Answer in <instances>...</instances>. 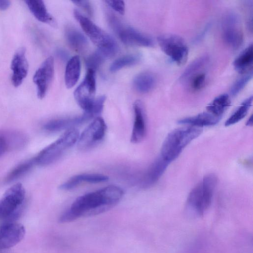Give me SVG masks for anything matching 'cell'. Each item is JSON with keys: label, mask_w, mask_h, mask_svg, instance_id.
<instances>
[{"label": "cell", "mask_w": 253, "mask_h": 253, "mask_svg": "<svg viewBox=\"0 0 253 253\" xmlns=\"http://www.w3.org/2000/svg\"><path fill=\"white\" fill-rule=\"evenodd\" d=\"M123 190L115 185H109L77 198L70 207L60 215L59 221L67 223L83 217L104 212L115 206L121 200Z\"/></svg>", "instance_id": "cell-1"}, {"label": "cell", "mask_w": 253, "mask_h": 253, "mask_svg": "<svg viewBox=\"0 0 253 253\" xmlns=\"http://www.w3.org/2000/svg\"><path fill=\"white\" fill-rule=\"evenodd\" d=\"M217 182L213 174L206 175L191 191L186 202V209L190 214L202 216L211 205Z\"/></svg>", "instance_id": "cell-2"}, {"label": "cell", "mask_w": 253, "mask_h": 253, "mask_svg": "<svg viewBox=\"0 0 253 253\" xmlns=\"http://www.w3.org/2000/svg\"><path fill=\"white\" fill-rule=\"evenodd\" d=\"M202 132L200 127L189 126L175 129L164 140L160 156L169 163L176 159L184 148Z\"/></svg>", "instance_id": "cell-3"}, {"label": "cell", "mask_w": 253, "mask_h": 253, "mask_svg": "<svg viewBox=\"0 0 253 253\" xmlns=\"http://www.w3.org/2000/svg\"><path fill=\"white\" fill-rule=\"evenodd\" d=\"M74 14L85 34L107 58L116 54L118 50V46L115 40L111 36L78 10H75Z\"/></svg>", "instance_id": "cell-4"}, {"label": "cell", "mask_w": 253, "mask_h": 253, "mask_svg": "<svg viewBox=\"0 0 253 253\" xmlns=\"http://www.w3.org/2000/svg\"><path fill=\"white\" fill-rule=\"evenodd\" d=\"M79 136V131L76 128L66 130L56 140L39 153L35 157L36 164L45 166L53 163L77 142Z\"/></svg>", "instance_id": "cell-5"}, {"label": "cell", "mask_w": 253, "mask_h": 253, "mask_svg": "<svg viewBox=\"0 0 253 253\" xmlns=\"http://www.w3.org/2000/svg\"><path fill=\"white\" fill-rule=\"evenodd\" d=\"M25 197L21 183L15 184L7 189L0 199V219H15L20 214Z\"/></svg>", "instance_id": "cell-6"}, {"label": "cell", "mask_w": 253, "mask_h": 253, "mask_svg": "<svg viewBox=\"0 0 253 253\" xmlns=\"http://www.w3.org/2000/svg\"><path fill=\"white\" fill-rule=\"evenodd\" d=\"M157 40L162 51L175 64L182 65L186 62L189 50L184 41L179 36L164 34Z\"/></svg>", "instance_id": "cell-7"}, {"label": "cell", "mask_w": 253, "mask_h": 253, "mask_svg": "<svg viewBox=\"0 0 253 253\" xmlns=\"http://www.w3.org/2000/svg\"><path fill=\"white\" fill-rule=\"evenodd\" d=\"M239 16L229 11L223 15L221 24V34L224 42L230 47L237 49L243 42V33Z\"/></svg>", "instance_id": "cell-8"}, {"label": "cell", "mask_w": 253, "mask_h": 253, "mask_svg": "<svg viewBox=\"0 0 253 253\" xmlns=\"http://www.w3.org/2000/svg\"><path fill=\"white\" fill-rule=\"evenodd\" d=\"M96 92L95 71L87 69L86 75L74 92V97L84 112L89 111L95 100Z\"/></svg>", "instance_id": "cell-9"}, {"label": "cell", "mask_w": 253, "mask_h": 253, "mask_svg": "<svg viewBox=\"0 0 253 253\" xmlns=\"http://www.w3.org/2000/svg\"><path fill=\"white\" fill-rule=\"evenodd\" d=\"M106 129L104 120L101 117H96L80 135L77 141L78 148L85 150L93 147L103 139Z\"/></svg>", "instance_id": "cell-10"}, {"label": "cell", "mask_w": 253, "mask_h": 253, "mask_svg": "<svg viewBox=\"0 0 253 253\" xmlns=\"http://www.w3.org/2000/svg\"><path fill=\"white\" fill-rule=\"evenodd\" d=\"M111 24L124 43L145 47H152L154 45L153 40L149 36L132 27L124 26L116 19H111Z\"/></svg>", "instance_id": "cell-11"}, {"label": "cell", "mask_w": 253, "mask_h": 253, "mask_svg": "<svg viewBox=\"0 0 253 253\" xmlns=\"http://www.w3.org/2000/svg\"><path fill=\"white\" fill-rule=\"evenodd\" d=\"M25 228L21 223L7 221L0 226V250L9 249L24 238Z\"/></svg>", "instance_id": "cell-12"}, {"label": "cell", "mask_w": 253, "mask_h": 253, "mask_svg": "<svg viewBox=\"0 0 253 253\" xmlns=\"http://www.w3.org/2000/svg\"><path fill=\"white\" fill-rule=\"evenodd\" d=\"M54 59L52 56L47 58L36 71L33 82L37 86V96L42 99L46 94L53 77Z\"/></svg>", "instance_id": "cell-13"}, {"label": "cell", "mask_w": 253, "mask_h": 253, "mask_svg": "<svg viewBox=\"0 0 253 253\" xmlns=\"http://www.w3.org/2000/svg\"><path fill=\"white\" fill-rule=\"evenodd\" d=\"M28 142L27 135L19 131L0 130V158L5 153L20 149Z\"/></svg>", "instance_id": "cell-14"}, {"label": "cell", "mask_w": 253, "mask_h": 253, "mask_svg": "<svg viewBox=\"0 0 253 253\" xmlns=\"http://www.w3.org/2000/svg\"><path fill=\"white\" fill-rule=\"evenodd\" d=\"M10 67L12 71V84L15 87H18L22 83L28 72L26 50L24 47H21L16 51L12 58Z\"/></svg>", "instance_id": "cell-15"}, {"label": "cell", "mask_w": 253, "mask_h": 253, "mask_svg": "<svg viewBox=\"0 0 253 253\" xmlns=\"http://www.w3.org/2000/svg\"><path fill=\"white\" fill-rule=\"evenodd\" d=\"M93 118L88 113L84 112L79 116L71 118H60L50 120L46 123L43 128L46 130L51 132L67 130L83 124Z\"/></svg>", "instance_id": "cell-16"}, {"label": "cell", "mask_w": 253, "mask_h": 253, "mask_svg": "<svg viewBox=\"0 0 253 253\" xmlns=\"http://www.w3.org/2000/svg\"><path fill=\"white\" fill-rule=\"evenodd\" d=\"M169 163L161 156L156 159L141 176L139 186L146 189L154 185L160 179Z\"/></svg>", "instance_id": "cell-17"}, {"label": "cell", "mask_w": 253, "mask_h": 253, "mask_svg": "<svg viewBox=\"0 0 253 253\" xmlns=\"http://www.w3.org/2000/svg\"><path fill=\"white\" fill-rule=\"evenodd\" d=\"M134 123L130 137L132 143L140 142L146 134V121L144 109L142 102L136 101L133 104Z\"/></svg>", "instance_id": "cell-18"}, {"label": "cell", "mask_w": 253, "mask_h": 253, "mask_svg": "<svg viewBox=\"0 0 253 253\" xmlns=\"http://www.w3.org/2000/svg\"><path fill=\"white\" fill-rule=\"evenodd\" d=\"M108 176L98 173H83L75 175L61 184L59 188L63 190H71L83 182L96 183L108 181Z\"/></svg>", "instance_id": "cell-19"}, {"label": "cell", "mask_w": 253, "mask_h": 253, "mask_svg": "<svg viewBox=\"0 0 253 253\" xmlns=\"http://www.w3.org/2000/svg\"><path fill=\"white\" fill-rule=\"evenodd\" d=\"M220 120L208 112H203L196 116L186 117L178 121V123L190 126L201 127L216 125Z\"/></svg>", "instance_id": "cell-20"}, {"label": "cell", "mask_w": 253, "mask_h": 253, "mask_svg": "<svg viewBox=\"0 0 253 253\" xmlns=\"http://www.w3.org/2000/svg\"><path fill=\"white\" fill-rule=\"evenodd\" d=\"M25 2L30 11L37 20L52 25L55 24L54 18L48 12L42 0H27Z\"/></svg>", "instance_id": "cell-21"}, {"label": "cell", "mask_w": 253, "mask_h": 253, "mask_svg": "<svg viewBox=\"0 0 253 253\" xmlns=\"http://www.w3.org/2000/svg\"><path fill=\"white\" fill-rule=\"evenodd\" d=\"M157 78L152 72L145 71L140 73L134 78L133 86L139 92L146 93L151 91L155 86Z\"/></svg>", "instance_id": "cell-22"}, {"label": "cell", "mask_w": 253, "mask_h": 253, "mask_svg": "<svg viewBox=\"0 0 253 253\" xmlns=\"http://www.w3.org/2000/svg\"><path fill=\"white\" fill-rule=\"evenodd\" d=\"M81 73V61L79 56L72 57L68 61L65 73V82L68 88L73 87L77 83Z\"/></svg>", "instance_id": "cell-23"}, {"label": "cell", "mask_w": 253, "mask_h": 253, "mask_svg": "<svg viewBox=\"0 0 253 253\" xmlns=\"http://www.w3.org/2000/svg\"><path fill=\"white\" fill-rule=\"evenodd\" d=\"M253 61V44H251L244 49L233 62L235 69L241 74L249 71Z\"/></svg>", "instance_id": "cell-24"}, {"label": "cell", "mask_w": 253, "mask_h": 253, "mask_svg": "<svg viewBox=\"0 0 253 253\" xmlns=\"http://www.w3.org/2000/svg\"><path fill=\"white\" fill-rule=\"evenodd\" d=\"M231 104L230 97L228 94L219 95L211 102L207 106V112L214 116L221 118L225 111Z\"/></svg>", "instance_id": "cell-25"}, {"label": "cell", "mask_w": 253, "mask_h": 253, "mask_svg": "<svg viewBox=\"0 0 253 253\" xmlns=\"http://www.w3.org/2000/svg\"><path fill=\"white\" fill-rule=\"evenodd\" d=\"M209 57L207 55L201 56L191 62L185 69L179 78L181 83L186 82L194 75L204 71V69L209 64Z\"/></svg>", "instance_id": "cell-26"}, {"label": "cell", "mask_w": 253, "mask_h": 253, "mask_svg": "<svg viewBox=\"0 0 253 253\" xmlns=\"http://www.w3.org/2000/svg\"><path fill=\"white\" fill-rule=\"evenodd\" d=\"M66 38L69 45L77 51L84 50L87 45V40L84 35L75 28L67 29Z\"/></svg>", "instance_id": "cell-27"}, {"label": "cell", "mask_w": 253, "mask_h": 253, "mask_svg": "<svg viewBox=\"0 0 253 253\" xmlns=\"http://www.w3.org/2000/svg\"><path fill=\"white\" fill-rule=\"evenodd\" d=\"M253 102V96L245 99L233 112L225 123V126H229L241 121L247 114Z\"/></svg>", "instance_id": "cell-28"}, {"label": "cell", "mask_w": 253, "mask_h": 253, "mask_svg": "<svg viewBox=\"0 0 253 253\" xmlns=\"http://www.w3.org/2000/svg\"><path fill=\"white\" fill-rule=\"evenodd\" d=\"M36 164L35 158L17 165L6 176L5 181L11 182L24 175Z\"/></svg>", "instance_id": "cell-29"}, {"label": "cell", "mask_w": 253, "mask_h": 253, "mask_svg": "<svg viewBox=\"0 0 253 253\" xmlns=\"http://www.w3.org/2000/svg\"><path fill=\"white\" fill-rule=\"evenodd\" d=\"M140 60V55L132 54L122 56L115 60L110 67L112 72H116L123 68L137 64Z\"/></svg>", "instance_id": "cell-30"}, {"label": "cell", "mask_w": 253, "mask_h": 253, "mask_svg": "<svg viewBox=\"0 0 253 253\" xmlns=\"http://www.w3.org/2000/svg\"><path fill=\"white\" fill-rule=\"evenodd\" d=\"M252 77L253 71L252 70L237 79L230 88L231 95L234 96L240 93L252 79Z\"/></svg>", "instance_id": "cell-31"}, {"label": "cell", "mask_w": 253, "mask_h": 253, "mask_svg": "<svg viewBox=\"0 0 253 253\" xmlns=\"http://www.w3.org/2000/svg\"><path fill=\"white\" fill-rule=\"evenodd\" d=\"M206 80V74L202 71L191 77L186 83H188L189 87L192 91H197L204 87Z\"/></svg>", "instance_id": "cell-32"}, {"label": "cell", "mask_w": 253, "mask_h": 253, "mask_svg": "<svg viewBox=\"0 0 253 253\" xmlns=\"http://www.w3.org/2000/svg\"><path fill=\"white\" fill-rule=\"evenodd\" d=\"M106 59L105 56L97 49L86 60L85 63L87 69H91L95 71Z\"/></svg>", "instance_id": "cell-33"}, {"label": "cell", "mask_w": 253, "mask_h": 253, "mask_svg": "<svg viewBox=\"0 0 253 253\" xmlns=\"http://www.w3.org/2000/svg\"><path fill=\"white\" fill-rule=\"evenodd\" d=\"M105 2L116 12L124 14L125 11V5L122 0H106Z\"/></svg>", "instance_id": "cell-34"}, {"label": "cell", "mask_w": 253, "mask_h": 253, "mask_svg": "<svg viewBox=\"0 0 253 253\" xmlns=\"http://www.w3.org/2000/svg\"><path fill=\"white\" fill-rule=\"evenodd\" d=\"M77 6L82 7L89 15H91L92 13V7L88 1L87 0H74L72 1Z\"/></svg>", "instance_id": "cell-35"}, {"label": "cell", "mask_w": 253, "mask_h": 253, "mask_svg": "<svg viewBox=\"0 0 253 253\" xmlns=\"http://www.w3.org/2000/svg\"><path fill=\"white\" fill-rule=\"evenodd\" d=\"M210 27V25L209 24H208L207 26H206L202 30V31L200 32L197 36H196L194 40V42H198L200 41H201L205 37L206 34L208 31Z\"/></svg>", "instance_id": "cell-36"}, {"label": "cell", "mask_w": 253, "mask_h": 253, "mask_svg": "<svg viewBox=\"0 0 253 253\" xmlns=\"http://www.w3.org/2000/svg\"><path fill=\"white\" fill-rule=\"evenodd\" d=\"M57 55L62 60H66L68 59L69 54L68 52L62 49H59L56 51Z\"/></svg>", "instance_id": "cell-37"}, {"label": "cell", "mask_w": 253, "mask_h": 253, "mask_svg": "<svg viewBox=\"0 0 253 253\" xmlns=\"http://www.w3.org/2000/svg\"><path fill=\"white\" fill-rule=\"evenodd\" d=\"M10 5V1L9 0H0V10H4L7 9Z\"/></svg>", "instance_id": "cell-38"}, {"label": "cell", "mask_w": 253, "mask_h": 253, "mask_svg": "<svg viewBox=\"0 0 253 253\" xmlns=\"http://www.w3.org/2000/svg\"><path fill=\"white\" fill-rule=\"evenodd\" d=\"M253 125V115H252L247 121L246 125L248 126H252Z\"/></svg>", "instance_id": "cell-39"}]
</instances>
